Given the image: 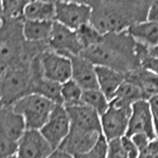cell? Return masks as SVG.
<instances>
[{"mask_svg":"<svg viewBox=\"0 0 158 158\" xmlns=\"http://www.w3.org/2000/svg\"><path fill=\"white\" fill-rule=\"evenodd\" d=\"M147 53L149 48L123 31L104 35L100 43L84 49L81 56L96 66L109 67L127 75L141 68V60Z\"/></svg>","mask_w":158,"mask_h":158,"instance_id":"1","label":"cell"},{"mask_svg":"<svg viewBox=\"0 0 158 158\" xmlns=\"http://www.w3.org/2000/svg\"><path fill=\"white\" fill-rule=\"evenodd\" d=\"M152 0H90V24L102 35L127 31L131 26L147 21Z\"/></svg>","mask_w":158,"mask_h":158,"instance_id":"2","label":"cell"},{"mask_svg":"<svg viewBox=\"0 0 158 158\" xmlns=\"http://www.w3.org/2000/svg\"><path fill=\"white\" fill-rule=\"evenodd\" d=\"M24 19L1 18V70L25 61H32L23 31Z\"/></svg>","mask_w":158,"mask_h":158,"instance_id":"3","label":"cell"},{"mask_svg":"<svg viewBox=\"0 0 158 158\" xmlns=\"http://www.w3.org/2000/svg\"><path fill=\"white\" fill-rule=\"evenodd\" d=\"M32 61H25L1 70V106L15 102L33 92Z\"/></svg>","mask_w":158,"mask_h":158,"instance_id":"4","label":"cell"},{"mask_svg":"<svg viewBox=\"0 0 158 158\" xmlns=\"http://www.w3.org/2000/svg\"><path fill=\"white\" fill-rule=\"evenodd\" d=\"M56 104L37 93H31L19 99L12 107L22 115L27 130H41L51 117Z\"/></svg>","mask_w":158,"mask_h":158,"instance_id":"5","label":"cell"},{"mask_svg":"<svg viewBox=\"0 0 158 158\" xmlns=\"http://www.w3.org/2000/svg\"><path fill=\"white\" fill-rule=\"evenodd\" d=\"M42 75L54 82L63 84L72 77L71 58L60 53L47 49L39 54Z\"/></svg>","mask_w":158,"mask_h":158,"instance_id":"6","label":"cell"},{"mask_svg":"<svg viewBox=\"0 0 158 158\" xmlns=\"http://www.w3.org/2000/svg\"><path fill=\"white\" fill-rule=\"evenodd\" d=\"M131 108L110 104L108 110L101 116L102 135L108 141L118 139L127 135Z\"/></svg>","mask_w":158,"mask_h":158,"instance_id":"7","label":"cell"},{"mask_svg":"<svg viewBox=\"0 0 158 158\" xmlns=\"http://www.w3.org/2000/svg\"><path fill=\"white\" fill-rule=\"evenodd\" d=\"M48 44L52 51L68 57L80 56L83 52L76 31L63 26L56 21L53 23Z\"/></svg>","mask_w":158,"mask_h":158,"instance_id":"8","label":"cell"},{"mask_svg":"<svg viewBox=\"0 0 158 158\" xmlns=\"http://www.w3.org/2000/svg\"><path fill=\"white\" fill-rule=\"evenodd\" d=\"M70 128L71 122L66 109L62 105H56L48 122L40 131L52 145L53 150H56L68 135Z\"/></svg>","mask_w":158,"mask_h":158,"instance_id":"9","label":"cell"},{"mask_svg":"<svg viewBox=\"0 0 158 158\" xmlns=\"http://www.w3.org/2000/svg\"><path fill=\"white\" fill-rule=\"evenodd\" d=\"M92 8L88 4L57 1L56 3L54 21L76 31L78 28L90 23Z\"/></svg>","mask_w":158,"mask_h":158,"instance_id":"10","label":"cell"},{"mask_svg":"<svg viewBox=\"0 0 158 158\" xmlns=\"http://www.w3.org/2000/svg\"><path fill=\"white\" fill-rule=\"evenodd\" d=\"M135 133H145L152 139L157 138L154 118L147 100H140L131 106L127 135L131 136Z\"/></svg>","mask_w":158,"mask_h":158,"instance_id":"11","label":"cell"},{"mask_svg":"<svg viewBox=\"0 0 158 158\" xmlns=\"http://www.w3.org/2000/svg\"><path fill=\"white\" fill-rule=\"evenodd\" d=\"M53 148L39 130H27L19 140V158H48Z\"/></svg>","mask_w":158,"mask_h":158,"instance_id":"12","label":"cell"},{"mask_svg":"<svg viewBox=\"0 0 158 158\" xmlns=\"http://www.w3.org/2000/svg\"><path fill=\"white\" fill-rule=\"evenodd\" d=\"M102 135L101 132L71 127L70 131L58 148L73 156L90 151Z\"/></svg>","mask_w":158,"mask_h":158,"instance_id":"13","label":"cell"},{"mask_svg":"<svg viewBox=\"0 0 158 158\" xmlns=\"http://www.w3.org/2000/svg\"><path fill=\"white\" fill-rule=\"evenodd\" d=\"M0 125V135L18 142L27 131V125L24 118L15 111L12 106H1Z\"/></svg>","mask_w":158,"mask_h":158,"instance_id":"14","label":"cell"},{"mask_svg":"<svg viewBox=\"0 0 158 158\" xmlns=\"http://www.w3.org/2000/svg\"><path fill=\"white\" fill-rule=\"evenodd\" d=\"M70 58L72 62V80L75 81L83 90L99 88L95 64L81 54L71 56Z\"/></svg>","mask_w":158,"mask_h":158,"instance_id":"15","label":"cell"},{"mask_svg":"<svg viewBox=\"0 0 158 158\" xmlns=\"http://www.w3.org/2000/svg\"><path fill=\"white\" fill-rule=\"evenodd\" d=\"M65 109L70 118L71 127L102 133L101 116L95 110L84 104Z\"/></svg>","mask_w":158,"mask_h":158,"instance_id":"16","label":"cell"},{"mask_svg":"<svg viewBox=\"0 0 158 158\" xmlns=\"http://www.w3.org/2000/svg\"><path fill=\"white\" fill-rule=\"evenodd\" d=\"M96 72L99 89L111 102L118 89L127 80V75L123 72L105 66H96Z\"/></svg>","mask_w":158,"mask_h":158,"instance_id":"17","label":"cell"},{"mask_svg":"<svg viewBox=\"0 0 158 158\" xmlns=\"http://www.w3.org/2000/svg\"><path fill=\"white\" fill-rule=\"evenodd\" d=\"M147 99V95L139 85L127 79L118 89L111 103L116 106L131 108L132 104L135 102Z\"/></svg>","mask_w":158,"mask_h":158,"instance_id":"18","label":"cell"},{"mask_svg":"<svg viewBox=\"0 0 158 158\" xmlns=\"http://www.w3.org/2000/svg\"><path fill=\"white\" fill-rule=\"evenodd\" d=\"M127 31L135 41L149 49L158 46V23L140 22L132 25Z\"/></svg>","mask_w":158,"mask_h":158,"instance_id":"19","label":"cell"},{"mask_svg":"<svg viewBox=\"0 0 158 158\" xmlns=\"http://www.w3.org/2000/svg\"><path fill=\"white\" fill-rule=\"evenodd\" d=\"M54 21H31L24 20L23 31L28 42L44 43L48 42L52 33Z\"/></svg>","mask_w":158,"mask_h":158,"instance_id":"20","label":"cell"},{"mask_svg":"<svg viewBox=\"0 0 158 158\" xmlns=\"http://www.w3.org/2000/svg\"><path fill=\"white\" fill-rule=\"evenodd\" d=\"M23 18L31 21H54L56 3L30 1L24 10Z\"/></svg>","mask_w":158,"mask_h":158,"instance_id":"21","label":"cell"},{"mask_svg":"<svg viewBox=\"0 0 158 158\" xmlns=\"http://www.w3.org/2000/svg\"><path fill=\"white\" fill-rule=\"evenodd\" d=\"M127 79L139 85L148 98L158 94V75L140 68L135 72L127 74Z\"/></svg>","mask_w":158,"mask_h":158,"instance_id":"22","label":"cell"},{"mask_svg":"<svg viewBox=\"0 0 158 158\" xmlns=\"http://www.w3.org/2000/svg\"><path fill=\"white\" fill-rule=\"evenodd\" d=\"M82 104L90 107L93 110H95L99 115L102 116L110 107L111 102L105 94L99 88H97L83 91Z\"/></svg>","mask_w":158,"mask_h":158,"instance_id":"23","label":"cell"},{"mask_svg":"<svg viewBox=\"0 0 158 158\" xmlns=\"http://www.w3.org/2000/svg\"><path fill=\"white\" fill-rule=\"evenodd\" d=\"M83 91V89L72 79L61 84L62 106L70 108L82 104Z\"/></svg>","mask_w":158,"mask_h":158,"instance_id":"24","label":"cell"},{"mask_svg":"<svg viewBox=\"0 0 158 158\" xmlns=\"http://www.w3.org/2000/svg\"><path fill=\"white\" fill-rule=\"evenodd\" d=\"M76 34L79 42H80L83 48V51L100 43L104 36L90 23L85 24L80 28H78L76 30Z\"/></svg>","mask_w":158,"mask_h":158,"instance_id":"25","label":"cell"},{"mask_svg":"<svg viewBox=\"0 0 158 158\" xmlns=\"http://www.w3.org/2000/svg\"><path fill=\"white\" fill-rule=\"evenodd\" d=\"M31 0H1V18L24 19V10Z\"/></svg>","mask_w":158,"mask_h":158,"instance_id":"26","label":"cell"},{"mask_svg":"<svg viewBox=\"0 0 158 158\" xmlns=\"http://www.w3.org/2000/svg\"><path fill=\"white\" fill-rule=\"evenodd\" d=\"M19 142L14 141L0 135V152L1 158H9L16 156L18 153Z\"/></svg>","mask_w":158,"mask_h":158,"instance_id":"27","label":"cell"},{"mask_svg":"<svg viewBox=\"0 0 158 158\" xmlns=\"http://www.w3.org/2000/svg\"><path fill=\"white\" fill-rule=\"evenodd\" d=\"M109 149V141L106 139V137L103 135L96 142V144L93 146V148L88 151V154L91 158H107Z\"/></svg>","mask_w":158,"mask_h":158,"instance_id":"28","label":"cell"},{"mask_svg":"<svg viewBox=\"0 0 158 158\" xmlns=\"http://www.w3.org/2000/svg\"><path fill=\"white\" fill-rule=\"evenodd\" d=\"M107 158H127V152L122 144L121 138L109 141Z\"/></svg>","mask_w":158,"mask_h":158,"instance_id":"29","label":"cell"},{"mask_svg":"<svg viewBox=\"0 0 158 158\" xmlns=\"http://www.w3.org/2000/svg\"><path fill=\"white\" fill-rule=\"evenodd\" d=\"M141 68L155 74V75H158V57L147 53L141 60Z\"/></svg>","mask_w":158,"mask_h":158,"instance_id":"30","label":"cell"},{"mask_svg":"<svg viewBox=\"0 0 158 158\" xmlns=\"http://www.w3.org/2000/svg\"><path fill=\"white\" fill-rule=\"evenodd\" d=\"M121 140H122V144L127 152V158H138L140 151L137 149V147L135 145V143L132 142L131 138L130 136L126 135L122 137Z\"/></svg>","mask_w":158,"mask_h":158,"instance_id":"31","label":"cell"},{"mask_svg":"<svg viewBox=\"0 0 158 158\" xmlns=\"http://www.w3.org/2000/svg\"><path fill=\"white\" fill-rule=\"evenodd\" d=\"M138 158H158V138L151 140L149 144L143 148Z\"/></svg>","mask_w":158,"mask_h":158,"instance_id":"32","label":"cell"},{"mask_svg":"<svg viewBox=\"0 0 158 158\" xmlns=\"http://www.w3.org/2000/svg\"><path fill=\"white\" fill-rule=\"evenodd\" d=\"M130 137L139 151H141L143 148H145L150 143V141L153 140L149 135H145V133H135V135H132Z\"/></svg>","mask_w":158,"mask_h":158,"instance_id":"33","label":"cell"},{"mask_svg":"<svg viewBox=\"0 0 158 158\" xmlns=\"http://www.w3.org/2000/svg\"><path fill=\"white\" fill-rule=\"evenodd\" d=\"M148 104H149L150 110L152 113L153 118H154V123H158V94L152 95L147 99Z\"/></svg>","mask_w":158,"mask_h":158,"instance_id":"34","label":"cell"},{"mask_svg":"<svg viewBox=\"0 0 158 158\" xmlns=\"http://www.w3.org/2000/svg\"><path fill=\"white\" fill-rule=\"evenodd\" d=\"M147 21L158 23V0H152L147 14Z\"/></svg>","mask_w":158,"mask_h":158,"instance_id":"35","label":"cell"},{"mask_svg":"<svg viewBox=\"0 0 158 158\" xmlns=\"http://www.w3.org/2000/svg\"><path fill=\"white\" fill-rule=\"evenodd\" d=\"M48 158H74V156L70 154V153L57 148V149H56L52 153Z\"/></svg>","mask_w":158,"mask_h":158,"instance_id":"36","label":"cell"},{"mask_svg":"<svg viewBox=\"0 0 158 158\" xmlns=\"http://www.w3.org/2000/svg\"><path fill=\"white\" fill-rule=\"evenodd\" d=\"M58 1H64V2H75V3H82V4H88L90 0H58Z\"/></svg>","mask_w":158,"mask_h":158,"instance_id":"37","label":"cell"},{"mask_svg":"<svg viewBox=\"0 0 158 158\" xmlns=\"http://www.w3.org/2000/svg\"><path fill=\"white\" fill-rule=\"evenodd\" d=\"M149 53L151 54V56H154L158 57V46H156L155 48L149 49Z\"/></svg>","mask_w":158,"mask_h":158,"instance_id":"38","label":"cell"},{"mask_svg":"<svg viewBox=\"0 0 158 158\" xmlns=\"http://www.w3.org/2000/svg\"><path fill=\"white\" fill-rule=\"evenodd\" d=\"M31 1H43V2H49V3H56L58 0H31Z\"/></svg>","mask_w":158,"mask_h":158,"instance_id":"39","label":"cell"},{"mask_svg":"<svg viewBox=\"0 0 158 158\" xmlns=\"http://www.w3.org/2000/svg\"><path fill=\"white\" fill-rule=\"evenodd\" d=\"M155 131H156V136L158 138V123H155Z\"/></svg>","mask_w":158,"mask_h":158,"instance_id":"40","label":"cell"},{"mask_svg":"<svg viewBox=\"0 0 158 158\" xmlns=\"http://www.w3.org/2000/svg\"><path fill=\"white\" fill-rule=\"evenodd\" d=\"M9 158H19V157H18V156L16 155V156H12V157H9Z\"/></svg>","mask_w":158,"mask_h":158,"instance_id":"41","label":"cell"}]
</instances>
